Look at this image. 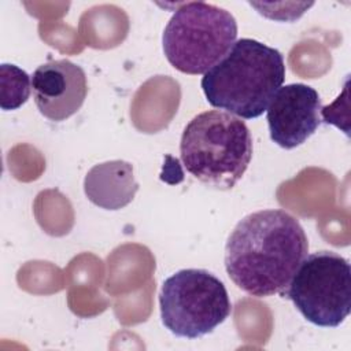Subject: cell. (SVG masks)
<instances>
[{
  "label": "cell",
  "instance_id": "obj_1",
  "mask_svg": "<svg viewBox=\"0 0 351 351\" xmlns=\"http://www.w3.org/2000/svg\"><path fill=\"white\" fill-rule=\"evenodd\" d=\"M308 252L300 222L284 210H259L237 222L225 245L230 280L255 298L284 296Z\"/></svg>",
  "mask_w": 351,
  "mask_h": 351
},
{
  "label": "cell",
  "instance_id": "obj_2",
  "mask_svg": "<svg viewBox=\"0 0 351 351\" xmlns=\"http://www.w3.org/2000/svg\"><path fill=\"white\" fill-rule=\"evenodd\" d=\"M285 80L281 52L254 38L237 40L202 78L207 101L243 119L258 118Z\"/></svg>",
  "mask_w": 351,
  "mask_h": 351
},
{
  "label": "cell",
  "instance_id": "obj_3",
  "mask_svg": "<svg viewBox=\"0 0 351 351\" xmlns=\"http://www.w3.org/2000/svg\"><path fill=\"white\" fill-rule=\"evenodd\" d=\"M180 155L186 171L210 188L228 191L244 176L252 158V137L240 118L210 110L184 128Z\"/></svg>",
  "mask_w": 351,
  "mask_h": 351
},
{
  "label": "cell",
  "instance_id": "obj_4",
  "mask_svg": "<svg viewBox=\"0 0 351 351\" xmlns=\"http://www.w3.org/2000/svg\"><path fill=\"white\" fill-rule=\"evenodd\" d=\"M237 38L234 16L215 4L182 3L167 22L163 52L169 63L185 74H204L233 47Z\"/></svg>",
  "mask_w": 351,
  "mask_h": 351
},
{
  "label": "cell",
  "instance_id": "obj_5",
  "mask_svg": "<svg viewBox=\"0 0 351 351\" xmlns=\"http://www.w3.org/2000/svg\"><path fill=\"white\" fill-rule=\"evenodd\" d=\"M162 324L173 335L197 339L211 333L232 311L223 282L204 269H182L159 292Z\"/></svg>",
  "mask_w": 351,
  "mask_h": 351
},
{
  "label": "cell",
  "instance_id": "obj_6",
  "mask_svg": "<svg viewBox=\"0 0 351 351\" xmlns=\"http://www.w3.org/2000/svg\"><path fill=\"white\" fill-rule=\"evenodd\" d=\"M284 298L311 324L336 328L351 311V267L335 251H318L303 258Z\"/></svg>",
  "mask_w": 351,
  "mask_h": 351
},
{
  "label": "cell",
  "instance_id": "obj_7",
  "mask_svg": "<svg viewBox=\"0 0 351 351\" xmlns=\"http://www.w3.org/2000/svg\"><path fill=\"white\" fill-rule=\"evenodd\" d=\"M322 103L318 92L306 84L281 86L266 108L270 138L292 149L303 144L321 125Z\"/></svg>",
  "mask_w": 351,
  "mask_h": 351
},
{
  "label": "cell",
  "instance_id": "obj_8",
  "mask_svg": "<svg viewBox=\"0 0 351 351\" xmlns=\"http://www.w3.org/2000/svg\"><path fill=\"white\" fill-rule=\"evenodd\" d=\"M32 89L38 111L51 121L62 122L84 104L86 75L81 66L69 59L51 60L34 70Z\"/></svg>",
  "mask_w": 351,
  "mask_h": 351
},
{
  "label": "cell",
  "instance_id": "obj_9",
  "mask_svg": "<svg viewBox=\"0 0 351 351\" xmlns=\"http://www.w3.org/2000/svg\"><path fill=\"white\" fill-rule=\"evenodd\" d=\"M138 191L133 165L115 159L95 165L85 176L84 192L90 203L104 210L126 207Z\"/></svg>",
  "mask_w": 351,
  "mask_h": 351
},
{
  "label": "cell",
  "instance_id": "obj_10",
  "mask_svg": "<svg viewBox=\"0 0 351 351\" xmlns=\"http://www.w3.org/2000/svg\"><path fill=\"white\" fill-rule=\"evenodd\" d=\"M32 80L27 73L11 63L0 64V107L16 110L29 99Z\"/></svg>",
  "mask_w": 351,
  "mask_h": 351
}]
</instances>
